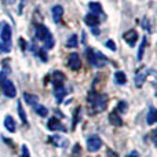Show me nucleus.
<instances>
[{"label": "nucleus", "mask_w": 157, "mask_h": 157, "mask_svg": "<svg viewBox=\"0 0 157 157\" xmlns=\"http://www.w3.org/2000/svg\"><path fill=\"white\" fill-rule=\"evenodd\" d=\"M88 103H90V113L91 114H97L101 113L106 109L108 105V97L105 94H97L92 90L88 95Z\"/></svg>", "instance_id": "nucleus-1"}, {"label": "nucleus", "mask_w": 157, "mask_h": 157, "mask_svg": "<svg viewBox=\"0 0 157 157\" xmlns=\"http://www.w3.org/2000/svg\"><path fill=\"white\" fill-rule=\"evenodd\" d=\"M19 43H21V47H22V50H25V47H26V43H24V39H19Z\"/></svg>", "instance_id": "nucleus-35"}, {"label": "nucleus", "mask_w": 157, "mask_h": 157, "mask_svg": "<svg viewBox=\"0 0 157 157\" xmlns=\"http://www.w3.org/2000/svg\"><path fill=\"white\" fill-rule=\"evenodd\" d=\"M88 7H90V11H91V14H94V15H101L102 14V7H101V4L98 2H90L88 3Z\"/></svg>", "instance_id": "nucleus-15"}, {"label": "nucleus", "mask_w": 157, "mask_h": 157, "mask_svg": "<svg viewBox=\"0 0 157 157\" xmlns=\"http://www.w3.org/2000/svg\"><path fill=\"white\" fill-rule=\"evenodd\" d=\"M108 157H119L117 153H114L113 150H108Z\"/></svg>", "instance_id": "nucleus-34"}, {"label": "nucleus", "mask_w": 157, "mask_h": 157, "mask_svg": "<svg viewBox=\"0 0 157 157\" xmlns=\"http://www.w3.org/2000/svg\"><path fill=\"white\" fill-rule=\"evenodd\" d=\"M92 32H94V35H99V30H98V28H91Z\"/></svg>", "instance_id": "nucleus-37"}, {"label": "nucleus", "mask_w": 157, "mask_h": 157, "mask_svg": "<svg viewBox=\"0 0 157 157\" xmlns=\"http://www.w3.org/2000/svg\"><path fill=\"white\" fill-rule=\"evenodd\" d=\"M11 51V26L8 24H3L2 29V52Z\"/></svg>", "instance_id": "nucleus-3"}, {"label": "nucleus", "mask_w": 157, "mask_h": 157, "mask_svg": "<svg viewBox=\"0 0 157 157\" xmlns=\"http://www.w3.org/2000/svg\"><path fill=\"white\" fill-rule=\"evenodd\" d=\"M21 157H30L29 156V150H28V147L25 146V145H22V155Z\"/></svg>", "instance_id": "nucleus-32"}, {"label": "nucleus", "mask_w": 157, "mask_h": 157, "mask_svg": "<svg viewBox=\"0 0 157 157\" xmlns=\"http://www.w3.org/2000/svg\"><path fill=\"white\" fill-rule=\"evenodd\" d=\"M114 81H116L119 86H124L125 83H127V76H125L124 72H116L114 73Z\"/></svg>", "instance_id": "nucleus-20"}, {"label": "nucleus", "mask_w": 157, "mask_h": 157, "mask_svg": "<svg viewBox=\"0 0 157 157\" xmlns=\"http://www.w3.org/2000/svg\"><path fill=\"white\" fill-rule=\"evenodd\" d=\"M54 95H55V101H57V103H61L63 101V98H65V95H66V90L63 88V87L55 88Z\"/></svg>", "instance_id": "nucleus-18"}, {"label": "nucleus", "mask_w": 157, "mask_h": 157, "mask_svg": "<svg viewBox=\"0 0 157 157\" xmlns=\"http://www.w3.org/2000/svg\"><path fill=\"white\" fill-rule=\"evenodd\" d=\"M125 157H139V153H138V152H135V150H132V152H131L130 155H127Z\"/></svg>", "instance_id": "nucleus-33"}, {"label": "nucleus", "mask_w": 157, "mask_h": 157, "mask_svg": "<svg viewBox=\"0 0 157 157\" xmlns=\"http://www.w3.org/2000/svg\"><path fill=\"white\" fill-rule=\"evenodd\" d=\"M62 15H63V8H62V6H54V7H52V18H54V22H55V24H58V22L61 21Z\"/></svg>", "instance_id": "nucleus-12"}, {"label": "nucleus", "mask_w": 157, "mask_h": 157, "mask_svg": "<svg viewBox=\"0 0 157 157\" xmlns=\"http://www.w3.org/2000/svg\"><path fill=\"white\" fill-rule=\"evenodd\" d=\"M48 141L51 142V144H54L55 146H59V147H62V146H65V145H66V141H65V139H63L62 136H58V135L50 136Z\"/></svg>", "instance_id": "nucleus-19"}, {"label": "nucleus", "mask_w": 157, "mask_h": 157, "mask_svg": "<svg viewBox=\"0 0 157 157\" xmlns=\"http://www.w3.org/2000/svg\"><path fill=\"white\" fill-rule=\"evenodd\" d=\"M35 110H36V113H37L40 117H47V113H48L47 108H46V106H43V105H36Z\"/></svg>", "instance_id": "nucleus-23"}, {"label": "nucleus", "mask_w": 157, "mask_h": 157, "mask_svg": "<svg viewBox=\"0 0 157 157\" xmlns=\"http://www.w3.org/2000/svg\"><path fill=\"white\" fill-rule=\"evenodd\" d=\"M24 101L28 103V105L33 106V105H36V103H37L39 98L36 97V95H33V94H28V92H25V94H24Z\"/></svg>", "instance_id": "nucleus-21"}, {"label": "nucleus", "mask_w": 157, "mask_h": 157, "mask_svg": "<svg viewBox=\"0 0 157 157\" xmlns=\"http://www.w3.org/2000/svg\"><path fill=\"white\" fill-rule=\"evenodd\" d=\"M2 87H3V92H4L6 97H7V98H15L17 88H15V86H14L13 81L4 80V81H3V84H2Z\"/></svg>", "instance_id": "nucleus-5"}, {"label": "nucleus", "mask_w": 157, "mask_h": 157, "mask_svg": "<svg viewBox=\"0 0 157 157\" xmlns=\"http://www.w3.org/2000/svg\"><path fill=\"white\" fill-rule=\"evenodd\" d=\"M80 112H81V109H80V108H77L76 110H75V114H73L75 120H73V125H72V130H75V127H76L77 120H78V113H80Z\"/></svg>", "instance_id": "nucleus-29"}, {"label": "nucleus", "mask_w": 157, "mask_h": 157, "mask_svg": "<svg viewBox=\"0 0 157 157\" xmlns=\"http://www.w3.org/2000/svg\"><path fill=\"white\" fill-rule=\"evenodd\" d=\"M35 36L37 40L44 41L46 48H51L54 46V37H52L51 32L47 29V26H44L43 24H36L35 25Z\"/></svg>", "instance_id": "nucleus-2"}, {"label": "nucleus", "mask_w": 157, "mask_h": 157, "mask_svg": "<svg viewBox=\"0 0 157 157\" xmlns=\"http://www.w3.org/2000/svg\"><path fill=\"white\" fill-rule=\"evenodd\" d=\"M14 2H15V0H4V3H7V4H13Z\"/></svg>", "instance_id": "nucleus-38"}, {"label": "nucleus", "mask_w": 157, "mask_h": 157, "mask_svg": "<svg viewBox=\"0 0 157 157\" xmlns=\"http://www.w3.org/2000/svg\"><path fill=\"white\" fill-rule=\"evenodd\" d=\"M36 54L40 55V58H41V61H43V62H47V59H48V55H47L46 48H39Z\"/></svg>", "instance_id": "nucleus-26"}, {"label": "nucleus", "mask_w": 157, "mask_h": 157, "mask_svg": "<svg viewBox=\"0 0 157 157\" xmlns=\"http://www.w3.org/2000/svg\"><path fill=\"white\" fill-rule=\"evenodd\" d=\"M147 39L146 36H145L144 39H142V43L141 46H139V50H138V55H136V58H138V61H142V58H144V54H145V47H146V43H147Z\"/></svg>", "instance_id": "nucleus-22"}, {"label": "nucleus", "mask_w": 157, "mask_h": 157, "mask_svg": "<svg viewBox=\"0 0 157 157\" xmlns=\"http://www.w3.org/2000/svg\"><path fill=\"white\" fill-rule=\"evenodd\" d=\"M142 26H144V29L147 30V32L150 30V25H149V21H147V18H144V19H142Z\"/></svg>", "instance_id": "nucleus-31"}, {"label": "nucleus", "mask_w": 157, "mask_h": 157, "mask_svg": "<svg viewBox=\"0 0 157 157\" xmlns=\"http://www.w3.org/2000/svg\"><path fill=\"white\" fill-rule=\"evenodd\" d=\"M68 66L72 71H78L81 68V62H80V57L76 52H72L68 58Z\"/></svg>", "instance_id": "nucleus-7"}, {"label": "nucleus", "mask_w": 157, "mask_h": 157, "mask_svg": "<svg viewBox=\"0 0 157 157\" xmlns=\"http://www.w3.org/2000/svg\"><path fill=\"white\" fill-rule=\"evenodd\" d=\"M47 128H48L50 131H62V132H66V131H68V128H66L58 119H55V117H50L48 123H47Z\"/></svg>", "instance_id": "nucleus-6"}, {"label": "nucleus", "mask_w": 157, "mask_h": 157, "mask_svg": "<svg viewBox=\"0 0 157 157\" xmlns=\"http://www.w3.org/2000/svg\"><path fill=\"white\" fill-rule=\"evenodd\" d=\"M80 155H81V147H80V145L78 144H76L73 146V153H72V156L73 157H80Z\"/></svg>", "instance_id": "nucleus-28"}, {"label": "nucleus", "mask_w": 157, "mask_h": 157, "mask_svg": "<svg viewBox=\"0 0 157 157\" xmlns=\"http://www.w3.org/2000/svg\"><path fill=\"white\" fill-rule=\"evenodd\" d=\"M146 76H147V71H146V69H144V71L138 72V73L135 75V77H134L135 86H136V87H141L142 84H144V81L146 80Z\"/></svg>", "instance_id": "nucleus-11"}, {"label": "nucleus", "mask_w": 157, "mask_h": 157, "mask_svg": "<svg viewBox=\"0 0 157 157\" xmlns=\"http://www.w3.org/2000/svg\"><path fill=\"white\" fill-rule=\"evenodd\" d=\"M24 3H25V0H21V6H19V10H18L19 14L22 13V7H24Z\"/></svg>", "instance_id": "nucleus-36"}, {"label": "nucleus", "mask_w": 157, "mask_h": 157, "mask_svg": "<svg viewBox=\"0 0 157 157\" xmlns=\"http://www.w3.org/2000/svg\"><path fill=\"white\" fill-rule=\"evenodd\" d=\"M84 22L91 28H97L98 25H99V18H98L97 15H94V14H87V15L84 17Z\"/></svg>", "instance_id": "nucleus-10"}, {"label": "nucleus", "mask_w": 157, "mask_h": 157, "mask_svg": "<svg viewBox=\"0 0 157 157\" xmlns=\"http://www.w3.org/2000/svg\"><path fill=\"white\" fill-rule=\"evenodd\" d=\"M127 102L125 101H120L119 105H117V112H120V113H124V112H127Z\"/></svg>", "instance_id": "nucleus-27"}, {"label": "nucleus", "mask_w": 157, "mask_h": 157, "mask_svg": "<svg viewBox=\"0 0 157 157\" xmlns=\"http://www.w3.org/2000/svg\"><path fill=\"white\" fill-rule=\"evenodd\" d=\"M18 114H19V117H21V121L24 123V124H28L26 113H25V110H24V108H22L21 102H18Z\"/></svg>", "instance_id": "nucleus-24"}, {"label": "nucleus", "mask_w": 157, "mask_h": 157, "mask_svg": "<svg viewBox=\"0 0 157 157\" xmlns=\"http://www.w3.org/2000/svg\"><path fill=\"white\" fill-rule=\"evenodd\" d=\"M146 121H147V124L149 125H153L157 121V110H156L155 106H150L149 108V113H147Z\"/></svg>", "instance_id": "nucleus-14"}, {"label": "nucleus", "mask_w": 157, "mask_h": 157, "mask_svg": "<svg viewBox=\"0 0 157 157\" xmlns=\"http://www.w3.org/2000/svg\"><path fill=\"white\" fill-rule=\"evenodd\" d=\"M4 127L7 128L8 132H15V121H14V119L11 116H6Z\"/></svg>", "instance_id": "nucleus-16"}, {"label": "nucleus", "mask_w": 157, "mask_h": 157, "mask_svg": "<svg viewBox=\"0 0 157 157\" xmlns=\"http://www.w3.org/2000/svg\"><path fill=\"white\" fill-rule=\"evenodd\" d=\"M66 47H69V48H75V47H77V36L76 35H72L71 37L68 39V41H66Z\"/></svg>", "instance_id": "nucleus-25"}, {"label": "nucleus", "mask_w": 157, "mask_h": 157, "mask_svg": "<svg viewBox=\"0 0 157 157\" xmlns=\"http://www.w3.org/2000/svg\"><path fill=\"white\" fill-rule=\"evenodd\" d=\"M0 52H2V43H0Z\"/></svg>", "instance_id": "nucleus-39"}, {"label": "nucleus", "mask_w": 157, "mask_h": 157, "mask_svg": "<svg viewBox=\"0 0 157 157\" xmlns=\"http://www.w3.org/2000/svg\"><path fill=\"white\" fill-rule=\"evenodd\" d=\"M106 47H108L109 50H112V51H116V48H117L113 40H108V41H106Z\"/></svg>", "instance_id": "nucleus-30"}, {"label": "nucleus", "mask_w": 157, "mask_h": 157, "mask_svg": "<svg viewBox=\"0 0 157 157\" xmlns=\"http://www.w3.org/2000/svg\"><path fill=\"white\" fill-rule=\"evenodd\" d=\"M4 66H3V69H2V72H0V86L3 84V81L6 80V77L10 75V72H11V68H10V65H8V61H4Z\"/></svg>", "instance_id": "nucleus-17"}, {"label": "nucleus", "mask_w": 157, "mask_h": 157, "mask_svg": "<svg viewBox=\"0 0 157 157\" xmlns=\"http://www.w3.org/2000/svg\"><path fill=\"white\" fill-rule=\"evenodd\" d=\"M101 146H102V139L98 135L88 136V139H87V149L90 152H98Z\"/></svg>", "instance_id": "nucleus-4"}, {"label": "nucleus", "mask_w": 157, "mask_h": 157, "mask_svg": "<svg viewBox=\"0 0 157 157\" xmlns=\"http://www.w3.org/2000/svg\"><path fill=\"white\" fill-rule=\"evenodd\" d=\"M63 80H65V76H63L62 72H54L51 77V81L54 84V88H59V87H63Z\"/></svg>", "instance_id": "nucleus-9"}, {"label": "nucleus", "mask_w": 157, "mask_h": 157, "mask_svg": "<svg viewBox=\"0 0 157 157\" xmlns=\"http://www.w3.org/2000/svg\"><path fill=\"white\" fill-rule=\"evenodd\" d=\"M109 121H110V124H113L114 127H121L123 125L121 117H120L116 112H112V113L109 114Z\"/></svg>", "instance_id": "nucleus-13"}, {"label": "nucleus", "mask_w": 157, "mask_h": 157, "mask_svg": "<svg viewBox=\"0 0 157 157\" xmlns=\"http://www.w3.org/2000/svg\"><path fill=\"white\" fill-rule=\"evenodd\" d=\"M124 40L127 41L128 46L134 47V46H135V43L138 41V33H136V30L135 29L127 30V32L124 33Z\"/></svg>", "instance_id": "nucleus-8"}]
</instances>
